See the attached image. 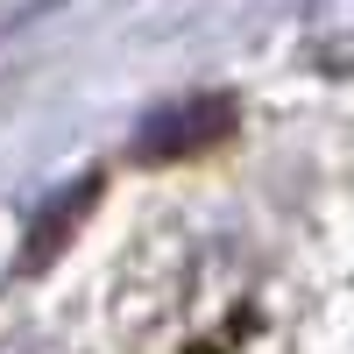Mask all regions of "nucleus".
I'll return each mask as SVG.
<instances>
[{"label": "nucleus", "instance_id": "2", "mask_svg": "<svg viewBox=\"0 0 354 354\" xmlns=\"http://www.w3.org/2000/svg\"><path fill=\"white\" fill-rule=\"evenodd\" d=\"M305 43H312L319 64L354 71V0H312V15H305Z\"/></svg>", "mask_w": 354, "mask_h": 354}, {"label": "nucleus", "instance_id": "1", "mask_svg": "<svg viewBox=\"0 0 354 354\" xmlns=\"http://www.w3.org/2000/svg\"><path fill=\"white\" fill-rule=\"evenodd\" d=\"M234 128V106L220 93H192V100H170L163 113L135 128V156L142 163H177V156H198Z\"/></svg>", "mask_w": 354, "mask_h": 354}]
</instances>
